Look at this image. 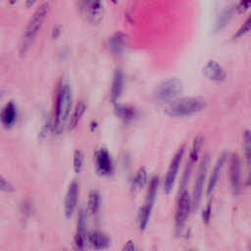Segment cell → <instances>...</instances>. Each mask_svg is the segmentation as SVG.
Returning a JSON list of instances; mask_svg holds the SVG:
<instances>
[{"instance_id":"cell-12","label":"cell","mask_w":251,"mask_h":251,"mask_svg":"<svg viewBox=\"0 0 251 251\" xmlns=\"http://www.w3.org/2000/svg\"><path fill=\"white\" fill-rule=\"evenodd\" d=\"M87 243V235L85 233V216L83 211H80L77 219L76 232L74 238V248L76 251H83Z\"/></svg>"},{"instance_id":"cell-17","label":"cell","mask_w":251,"mask_h":251,"mask_svg":"<svg viewBox=\"0 0 251 251\" xmlns=\"http://www.w3.org/2000/svg\"><path fill=\"white\" fill-rule=\"evenodd\" d=\"M123 85H124V74L121 69H117L113 76L111 95H110L111 101L113 103H117V101L121 97V94L123 91Z\"/></svg>"},{"instance_id":"cell-10","label":"cell","mask_w":251,"mask_h":251,"mask_svg":"<svg viewBox=\"0 0 251 251\" xmlns=\"http://www.w3.org/2000/svg\"><path fill=\"white\" fill-rule=\"evenodd\" d=\"M228 176L231 189L233 193L237 194L241 188V165L238 156L234 153L230 156Z\"/></svg>"},{"instance_id":"cell-32","label":"cell","mask_w":251,"mask_h":251,"mask_svg":"<svg viewBox=\"0 0 251 251\" xmlns=\"http://www.w3.org/2000/svg\"><path fill=\"white\" fill-rule=\"evenodd\" d=\"M122 251H135V245L131 240H128L125 243L124 247L122 248Z\"/></svg>"},{"instance_id":"cell-5","label":"cell","mask_w":251,"mask_h":251,"mask_svg":"<svg viewBox=\"0 0 251 251\" xmlns=\"http://www.w3.org/2000/svg\"><path fill=\"white\" fill-rule=\"evenodd\" d=\"M158 187H159V177L154 176L150 180L147 195L145 198V202H144L143 206L140 208L139 213H138L137 222H138V226L141 230H144L148 225V222H149V219H150V216L152 213V209H153V206L155 203V199L157 196Z\"/></svg>"},{"instance_id":"cell-34","label":"cell","mask_w":251,"mask_h":251,"mask_svg":"<svg viewBox=\"0 0 251 251\" xmlns=\"http://www.w3.org/2000/svg\"><path fill=\"white\" fill-rule=\"evenodd\" d=\"M63 251H66V250H63Z\"/></svg>"},{"instance_id":"cell-11","label":"cell","mask_w":251,"mask_h":251,"mask_svg":"<svg viewBox=\"0 0 251 251\" xmlns=\"http://www.w3.org/2000/svg\"><path fill=\"white\" fill-rule=\"evenodd\" d=\"M78 183L76 180H73L67 190L66 197H65V203H64V213L67 219H70L77 204V197H78Z\"/></svg>"},{"instance_id":"cell-24","label":"cell","mask_w":251,"mask_h":251,"mask_svg":"<svg viewBox=\"0 0 251 251\" xmlns=\"http://www.w3.org/2000/svg\"><path fill=\"white\" fill-rule=\"evenodd\" d=\"M146 183H147V171L145 170V168L142 167L136 172V175L133 178L132 186L134 189H141L145 186Z\"/></svg>"},{"instance_id":"cell-27","label":"cell","mask_w":251,"mask_h":251,"mask_svg":"<svg viewBox=\"0 0 251 251\" xmlns=\"http://www.w3.org/2000/svg\"><path fill=\"white\" fill-rule=\"evenodd\" d=\"M82 163H83V156L80 150H75L74 154V170L75 173H80L82 169Z\"/></svg>"},{"instance_id":"cell-13","label":"cell","mask_w":251,"mask_h":251,"mask_svg":"<svg viewBox=\"0 0 251 251\" xmlns=\"http://www.w3.org/2000/svg\"><path fill=\"white\" fill-rule=\"evenodd\" d=\"M203 75L212 81H223L226 77L224 68L216 61L210 60L203 68Z\"/></svg>"},{"instance_id":"cell-25","label":"cell","mask_w":251,"mask_h":251,"mask_svg":"<svg viewBox=\"0 0 251 251\" xmlns=\"http://www.w3.org/2000/svg\"><path fill=\"white\" fill-rule=\"evenodd\" d=\"M243 152L248 165H251V130L246 129L243 132Z\"/></svg>"},{"instance_id":"cell-6","label":"cell","mask_w":251,"mask_h":251,"mask_svg":"<svg viewBox=\"0 0 251 251\" xmlns=\"http://www.w3.org/2000/svg\"><path fill=\"white\" fill-rule=\"evenodd\" d=\"M192 210V201L188 191L181 187L179 191L177 201H176V215H175V222L177 230H180L184 226L190 211Z\"/></svg>"},{"instance_id":"cell-7","label":"cell","mask_w":251,"mask_h":251,"mask_svg":"<svg viewBox=\"0 0 251 251\" xmlns=\"http://www.w3.org/2000/svg\"><path fill=\"white\" fill-rule=\"evenodd\" d=\"M208 165H209V156L205 155L200 162V165L198 168V174H197L196 180H195L194 187H193V192H192V196H191L192 210H196L199 206L202 192H203L204 182H205L206 176H207Z\"/></svg>"},{"instance_id":"cell-22","label":"cell","mask_w":251,"mask_h":251,"mask_svg":"<svg viewBox=\"0 0 251 251\" xmlns=\"http://www.w3.org/2000/svg\"><path fill=\"white\" fill-rule=\"evenodd\" d=\"M202 144H203V137L202 136H197L194 139L193 143H192L191 150H190V153H189V161H188L187 165L193 167V164L197 161V159L199 157Z\"/></svg>"},{"instance_id":"cell-8","label":"cell","mask_w":251,"mask_h":251,"mask_svg":"<svg viewBox=\"0 0 251 251\" xmlns=\"http://www.w3.org/2000/svg\"><path fill=\"white\" fill-rule=\"evenodd\" d=\"M184 151H185V145L183 144L176 152L175 156L173 157V159L170 163V166L168 168V171H167V174H166V176H165V179H164V191L167 194H169L172 191L173 187H174V184H175V181H176V176H177V172H178V169H179Z\"/></svg>"},{"instance_id":"cell-2","label":"cell","mask_w":251,"mask_h":251,"mask_svg":"<svg viewBox=\"0 0 251 251\" xmlns=\"http://www.w3.org/2000/svg\"><path fill=\"white\" fill-rule=\"evenodd\" d=\"M49 2H43L29 19L20 42V54L25 55L37 35L49 11Z\"/></svg>"},{"instance_id":"cell-16","label":"cell","mask_w":251,"mask_h":251,"mask_svg":"<svg viewBox=\"0 0 251 251\" xmlns=\"http://www.w3.org/2000/svg\"><path fill=\"white\" fill-rule=\"evenodd\" d=\"M87 244L94 250H103L109 247L110 238L105 233L95 230L87 234Z\"/></svg>"},{"instance_id":"cell-20","label":"cell","mask_w":251,"mask_h":251,"mask_svg":"<svg viewBox=\"0 0 251 251\" xmlns=\"http://www.w3.org/2000/svg\"><path fill=\"white\" fill-rule=\"evenodd\" d=\"M85 109H86V106H85L83 101H78L76 103V105L74 109V112H73V114H72V116L70 117V120H69V124H68L69 129L72 130L77 126L78 122L80 121L82 115L85 112Z\"/></svg>"},{"instance_id":"cell-23","label":"cell","mask_w":251,"mask_h":251,"mask_svg":"<svg viewBox=\"0 0 251 251\" xmlns=\"http://www.w3.org/2000/svg\"><path fill=\"white\" fill-rule=\"evenodd\" d=\"M115 112L117 116L124 121H130L135 116V110L126 105H116Z\"/></svg>"},{"instance_id":"cell-15","label":"cell","mask_w":251,"mask_h":251,"mask_svg":"<svg viewBox=\"0 0 251 251\" xmlns=\"http://www.w3.org/2000/svg\"><path fill=\"white\" fill-rule=\"evenodd\" d=\"M17 118H18L17 106L15 105L14 102L10 101L1 110V113H0L1 124L3 125L4 127L10 128L17 122Z\"/></svg>"},{"instance_id":"cell-29","label":"cell","mask_w":251,"mask_h":251,"mask_svg":"<svg viewBox=\"0 0 251 251\" xmlns=\"http://www.w3.org/2000/svg\"><path fill=\"white\" fill-rule=\"evenodd\" d=\"M0 188H1V190L6 191V192L14 191V187L12 186V184L8 180H6L4 178V176H0Z\"/></svg>"},{"instance_id":"cell-31","label":"cell","mask_w":251,"mask_h":251,"mask_svg":"<svg viewBox=\"0 0 251 251\" xmlns=\"http://www.w3.org/2000/svg\"><path fill=\"white\" fill-rule=\"evenodd\" d=\"M203 216V222L205 223V224H208L209 223V220H210V216H211V203H208L207 204V206H206V208L204 209V211H203V214H202Z\"/></svg>"},{"instance_id":"cell-9","label":"cell","mask_w":251,"mask_h":251,"mask_svg":"<svg viewBox=\"0 0 251 251\" xmlns=\"http://www.w3.org/2000/svg\"><path fill=\"white\" fill-rule=\"evenodd\" d=\"M95 168L100 176H110L114 170L112 156L108 149L100 148L95 153Z\"/></svg>"},{"instance_id":"cell-28","label":"cell","mask_w":251,"mask_h":251,"mask_svg":"<svg viewBox=\"0 0 251 251\" xmlns=\"http://www.w3.org/2000/svg\"><path fill=\"white\" fill-rule=\"evenodd\" d=\"M251 29V14L248 17V19L242 24V25L235 31L234 33V37H239L241 35H243L244 33H246L247 31H249Z\"/></svg>"},{"instance_id":"cell-30","label":"cell","mask_w":251,"mask_h":251,"mask_svg":"<svg viewBox=\"0 0 251 251\" xmlns=\"http://www.w3.org/2000/svg\"><path fill=\"white\" fill-rule=\"evenodd\" d=\"M251 7V1H248V0H243V1H240L237 5H236V10L239 12V13H243L245 12L248 8Z\"/></svg>"},{"instance_id":"cell-33","label":"cell","mask_w":251,"mask_h":251,"mask_svg":"<svg viewBox=\"0 0 251 251\" xmlns=\"http://www.w3.org/2000/svg\"><path fill=\"white\" fill-rule=\"evenodd\" d=\"M250 181H251V175H250Z\"/></svg>"},{"instance_id":"cell-14","label":"cell","mask_w":251,"mask_h":251,"mask_svg":"<svg viewBox=\"0 0 251 251\" xmlns=\"http://www.w3.org/2000/svg\"><path fill=\"white\" fill-rule=\"evenodd\" d=\"M226 157H227V153L226 152H224L220 155L218 161L216 162L212 172H211V175H210V177H209V180H208V187H207V195H211L212 192L214 191L217 183H218V180L221 176V173H222V170L224 168V165L226 161Z\"/></svg>"},{"instance_id":"cell-4","label":"cell","mask_w":251,"mask_h":251,"mask_svg":"<svg viewBox=\"0 0 251 251\" xmlns=\"http://www.w3.org/2000/svg\"><path fill=\"white\" fill-rule=\"evenodd\" d=\"M182 91V84L180 80L176 77L169 78L161 82L155 89L154 97L159 103H165L169 105L170 103L176 100L177 96Z\"/></svg>"},{"instance_id":"cell-18","label":"cell","mask_w":251,"mask_h":251,"mask_svg":"<svg viewBox=\"0 0 251 251\" xmlns=\"http://www.w3.org/2000/svg\"><path fill=\"white\" fill-rule=\"evenodd\" d=\"M236 10V5H230L228 7H226L221 14L220 16L218 17V20L215 24V28L214 30L217 32V31H220L221 29H223L227 24L228 22L231 20L233 14H234V11Z\"/></svg>"},{"instance_id":"cell-3","label":"cell","mask_w":251,"mask_h":251,"mask_svg":"<svg viewBox=\"0 0 251 251\" xmlns=\"http://www.w3.org/2000/svg\"><path fill=\"white\" fill-rule=\"evenodd\" d=\"M206 104V100L202 97H184L167 105L166 112L172 117H189L201 112Z\"/></svg>"},{"instance_id":"cell-1","label":"cell","mask_w":251,"mask_h":251,"mask_svg":"<svg viewBox=\"0 0 251 251\" xmlns=\"http://www.w3.org/2000/svg\"><path fill=\"white\" fill-rule=\"evenodd\" d=\"M72 100L73 94L70 83L65 79H61L57 89L53 115V128L58 133L62 132L69 124Z\"/></svg>"},{"instance_id":"cell-21","label":"cell","mask_w":251,"mask_h":251,"mask_svg":"<svg viewBox=\"0 0 251 251\" xmlns=\"http://www.w3.org/2000/svg\"><path fill=\"white\" fill-rule=\"evenodd\" d=\"M101 199L100 194L97 190H91L88 195V201H87V209L90 214L96 215L100 209Z\"/></svg>"},{"instance_id":"cell-19","label":"cell","mask_w":251,"mask_h":251,"mask_svg":"<svg viewBox=\"0 0 251 251\" xmlns=\"http://www.w3.org/2000/svg\"><path fill=\"white\" fill-rule=\"evenodd\" d=\"M86 5L85 10L87 11L88 18L92 23H98L101 20L102 17V8L103 5L100 2L94 1V2H84Z\"/></svg>"},{"instance_id":"cell-26","label":"cell","mask_w":251,"mask_h":251,"mask_svg":"<svg viewBox=\"0 0 251 251\" xmlns=\"http://www.w3.org/2000/svg\"><path fill=\"white\" fill-rule=\"evenodd\" d=\"M125 38H126L125 35L121 32L116 33L112 36V38L110 40V44H111V48L113 49V51H115L116 53H120L124 50L125 44H126Z\"/></svg>"}]
</instances>
